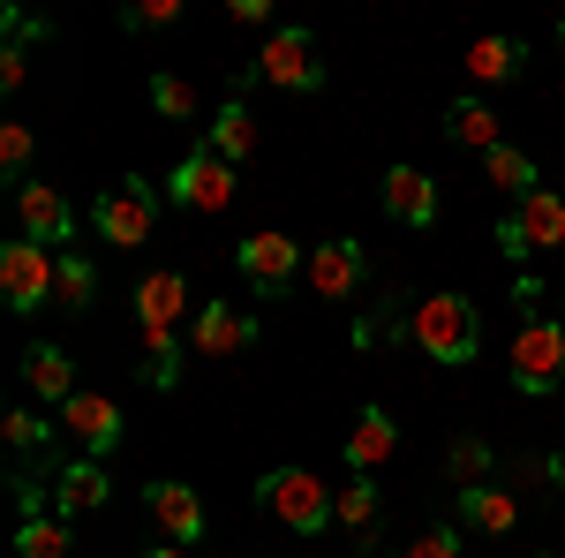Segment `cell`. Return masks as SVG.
<instances>
[{"instance_id":"obj_19","label":"cell","mask_w":565,"mask_h":558,"mask_svg":"<svg viewBox=\"0 0 565 558\" xmlns=\"http://www.w3.org/2000/svg\"><path fill=\"white\" fill-rule=\"evenodd\" d=\"M242 347H257V317H242V309H226V302H204V309H196V355L226 362V355H242Z\"/></svg>"},{"instance_id":"obj_7","label":"cell","mask_w":565,"mask_h":558,"mask_svg":"<svg viewBox=\"0 0 565 558\" xmlns=\"http://www.w3.org/2000/svg\"><path fill=\"white\" fill-rule=\"evenodd\" d=\"M558 242H565V197H558V189H535V197H521L513 212L498 219V250H505V257L558 250Z\"/></svg>"},{"instance_id":"obj_4","label":"cell","mask_w":565,"mask_h":558,"mask_svg":"<svg viewBox=\"0 0 565 558\" xmlns=\"http://www.w3.org/2000/svg\"><path fill=\"white\" fill-rule=\"evenodd\" d=\"M558 386H565V325L558 317H527L521 340H513V392L551 400Z\"/></svg>"},{"instance_id":"obj_9","label":"cell","mask_w":565,"mask_h":558,"mask_svg":"<svg viewBox=\"0 0 565 558\" xmlns=\"http://www.w3.org/2000/svg\"><path fill=\"white\" fill-rule=\"evenodd\" d=\"M0 302H8V309H45V302H53V250L8 242V250H0Z\"/></svg>"},{"instance_id":"obj_27","label":"cell","mask_w":565,"mask_h":558,"mask_svg":"<svg viewBox=\"0 0 565 558\" xmlns=\"http://www.w3.org/2000/svg\"><path fill=\"white\" fill-rule=\"evenodd\" d=\"M136 333H143V386L174 392L181 386V340L167 333V325H136Z\"/></svg>"},{"instance_id":"obj_17","label":"cell","mask_w":565,"mask_h":558,"mask_svg":"<svg viewBox=\"0 0 565 558\" xmlns=\"http://www.w3.org/2000/svg\"><path fill=\"white\" fill-rule=\"evenodd\" d=\"M377 514H385V498H377V483H370V475H354V483L332 491V528H340L348 544H362V551L377 544Z\"/></svg>"},{"instance_id":"obj_15","label":"cell","mask_w":565,"mask_h":558,"mask_svg":"<svg viewBox=\"0 0 565 558\" xmlns=\"http://www.w3.org/2000/svg\"><path fill=\"white\" fill-rule=\"evenodd\" d=\"M399 453V423H392V408H362L348 423V475H377Z\"/></svg>"},{"instance_id":"obj_22","label":"cell","mask_w":565,"mask_h":558,"mask_svg":"<svg viewBox=\"0 0 565 558\" xmlns=\"http://www.w3.org/2000/svg\"><path fill=\"white\" fill-rule=\"evenodd\" d=\"M181 309H189V280H181V272H151V280L136 287V325H167V333H174Z\"/></svg>"},{"instance_id":"obj_3","label":"cell","mask_w":565,"mask_h":558,"mask_svg":"<svg viewBox=\"0 0 565 558\" xmlns=\"http://www.w3.org/2000/svg\"><path fill=\"white\" fill-rule=\"evenodd\" d=\"M90 227H98V242L106 250H143L151 242V227H159V189L129 173V181H114L98 204H90Z\"/></svg>"},{"instance_id":"obj_31","label":"cell","mask_w":565,"mask_h":558,"mask_svg":"<svg viewBox=\"0 0 565 558\" xmlns=\"http://www.w3.org/2000/svg\"><path fill=\"white\" fill-rule=\"evenodd\" d=\"M445 468H452V483L468 491V483H482V475H490V445H482V438H452Z\"/></svg>"},{"instance_id":"obj_29","label":"cell","mask_w":565,"mask_h":558,"mask_svg":"<svg viewBox=\"0 0 565 558\" xmlns=\"http://www.w3.org/2000/svg\"><path fill=\"white\" fill-rule=\"evenodd\" d=\"M151 106H159L167 122H196V84H189V76H167V69H159V76H151Z\"/></svg>"},{"instance_id":"obj_21","label":"cell","mask_w":565,"mask_h":558,"mask_svg":"<svg viewBox=\"0 0 565 558\" xmlns=\"http://www.w3.org/2000/svg\"><path fill=\"white\" fill-rule=\"evenodd\" d=\"M204 144H212L226 167H242V159L257 151V114H249V98H226L212 122H204Z\"/></svg>"},{"instance_id":"obj_6","label":"cell","mask_w":565,"mask_h":558,"mask_svg":"<svg viewBox=\"0 0 565 558\" xmlns=\"http://www.w3.org/2000/svg\"><path fill=\"white\" fill-rule=\"evenodd\" d=\"M249 76L257 84H271V91H317L324 84V61H317V39L309 31H271V39L257 45V61H249Z\"/></svg>"},{"instance_id":"obj_30","label":"cell","mask_w":565,"mask_h":558,"mask_svg":"<svg viewBox=\"0 0 565 558\" xmlns=\"http://www.w3.org/2000/svg\"><path fill=\"white\" fill-rule=\"evenodd\" d=\"M31 151H39V136L23 129V122L0 129V173H8V181H31Z\"/></svg>"},{"instance_id":"obj_28","label":"cell","mask_w":565,"mask_h":558,"mask_svg":"<svg viewBox=\"0 0 565 558\" xmlns=\"http://www.w3.org/2000/svg\"><path fill=\"white\" fill-rule=\"evenodd\" d=\"M521 69V39H476L468 45V76L476 84H505Z\"/></svg>"},{"instance_id":"obj_12","label":"cell","mask_w":565,"mask_h":558,"mask_svg":"<svg viewBox=\"0 0 565 558\" xmlns=\"http://www.w3.org/2000/svg\"><path fill=\"white\" fill-rule=\"evenodd\" d=\"M302 280L324 302H354V287L370 280V257H362V242H317L309 264H302Z\"/></svg>"},{"instance_id":"obj_25","label":"cell","mask_w":565,"mask_h":558,"mask_svg":"<svg viewBox=\"0 0 565 558\" xmlns=\"http://www.w3.org/2000/svg\"><path fill=\"white\" fill-rule=\"evenodd\" d=\"M68 551H76V536H68L61 514H23V528H15V558H68Z\"/></svg>"},{"instance_id":"obj_23","label":"cell","mask_w":565,"mask_h":558,"mask_svg":"<svg viewBox=\"0 0 565 558\" xmlns=\"http://www.w3.org/2000/svg\"><path fill=\"white\" fill-rule=\"evenodd\" d=\"M445 136H452L460 151H476V159L505 144V136H498V114H490L482 98H460V106H445Z\"/></svg>"},{"instance_id":"obj_10","label":"cell","mask_w":565,"mask_h":558,"mask_svg":"<svg viewBox=\"0 0 565 558\" xmlns=\"http://www.w3.org/2000/svg\"><path fill=\"white\" fill-rule=\"evenodd\" d=\"M302 250L287 242V234H249L242 250H234V272L249 280V295H287V280L302 272Z\"/></svg>"},{"instance_id":"obj_2","label":"cell","mask_w":565,"mask_h":558,"mask_svg":"<svg viewBox=\"0 0 565 558\" xmlns=\"http://www.w3.org/2000/svg\"><path fill=\"white\" fill-rule=\"evenodd\" d=\"M257 514L295 536H317V528H332V483H317L309 468H271L257 475Z\"/></svg>"},{"instance_id":"obj_13","label":"cell","mask_w":565,"mask_h":558,"mask_svg":"<svg viewBox=\"0 0 565 558\" xmlns=\"http://www.w3.org/2000/svg\"><path fill=\"white\" fill-rule=\"evenodd\" d=\"M143 514L167 528V544H196V536H204V498H196L189 483H167V475L143 483Z\"/></svg>"},{"instance_id":"obj_8","label":"cell","mask_w":565,"mask_h":558,"mask_svg":"<svg viewBox=\"0 0 565 558\" xmlns=\"http://www.w3.org/2000/svg\"><path fill=\"white\" fill-rule=\"evenodd\" d=\"M53 423H61V438H68L84 461H106V453L121 445V408H114L106 392H76V400H68Z\"/></svg>"},{"instance_id":"obj_26","label":"cell","mask_w":565,"mask_h":558,"mask_svg":"<svg viewBox=\"0 0 565 558\" xmlns=\"http://www.w3.org/2000/svg\"><path fill=\"white\" fill-rule=\"evenodd\" d=\"M482 173H490V189H505L513 204L543 189V181H535V159H527V151H513V144H498V151H482Z\"/></svg>"},{"instance_id":"obj_33","label":"cell","mask_w":565,"mask_h":558,"mask_svg":"<svg viewBox=\"0 0 565 558\" xmlns=\"http://www.w3.org/2000/svg\"><path fill=\"white\" fill-rule=\"evenodd\" d=\"M121 23H129V31H159V23H181V0H136V8H121Z\"/></svg>"},{"instance_id":"obj_34","label":"cell","mask_w":565,"mask_h":558,"mask_svg":"<svg viewBox=\"0 0 565 558\" xmlns=\"http://www.w3.org/2000/svg\"><path fill=\"white\" fill-rule=\"evenodd\" d=\"M23 76H31V53L8 39V53H0V91H23Z\"/></svg>"},{"instance_id":"obj_37","label":"cell","mask_w":565,"mask_h":558,"mask_svg":"<svg viewBox=\"0 0 565 558\" xmlns=\"http://www.w3.org/2000/svg\"><path fill=\"white\" fill-rule=\"evenodd\" d=\"M558 53H565V23H558Z\"/></svg>"},{"instance_id":"obj_24","label":"cell","mask_w":565,"mask_h":558,"mask_svg":"<svg viewBox=\"0 0 565 558\" xmlns=\"http://www.w3.org/2000/svg\"><path fill=\"white\" fill-rule=\"evenodd\" d=\"M90 295H98V264L84 250H61L53 257V309H90Z\"/></svg>"},{"instance_id":"obj_5","label":"cell","mask_w":565,"mask_h":558,"mask_svg":"<svg viewBox=\"0 0 565 558\" xmlns=\"http://www.w3.org/2000/svg\"><path fill=\"white\" fill-rule=\"evenodd\" d=\"M234 189H242V181H234V167L218 159L212 144H196V151L167 173V204H181V212H196V219L226 212V204H234Z\"/></svg>"},{"instance_id":"obj_20","label":"cell","mask_w":565,"mask_h":558,"mask_svg":"<svg viewBox=\"0 0 565 558\" xmlns=\"http://www.w3.org/2000/svg\"><path fill=\"white\" fill-rule=\"evenodd\" d=\"M460 520L482 528V536H513V528H521V498H513L505 483H468V491H460Z\"/></svg>"},{"instance_id":"obj_35","label":"cell","mask_w":565,"mask_h":558,"mask_svg":"<svg viewBox=\"0 0 565 558\" xmlns=\"http://www.w3.org/2000/svg\"><path fill=\"white\" fill-rule=\"evenodd\" d=\"M543 475H551V483L565 491V453H551V461H543Z\"/></svg>"},{"instance_id":"obj_14","label":"cell","mask_w":565,"mask_h":558,"mask_svg":"<svg viewBox=\"0 0 565 558\" xmlns=\"http://www.w3.org/2000/svg\"><path fill=\"white\" fill-rule=\"evenodd\" d=\"M23 386H31V400H45L53 415L76 400V362H68V347H53V340H39V347H23Z\"/></svg>"},{"instance_id":"obj_16","label":"cell","mask_w":565,"mask_h":558,"mask_svg":"<svg viewBox=\"0 0 565 558\" xmlns=\"http://www.w3.org/2000/svg\"><path fill=\"white\" fill-rule=\"evenodd\" d=\"M106 498H114V483H106V461H84V453H76L68 468L53 475V514H61V520L98 514Z\"/></svg>"},{"instance_id":"obj_11","label":"cell","mask_w":565,"mask_h":558,"mask_svg":"<svg viewBox=\"0 0 565 558\" xmlns=\"http://www.w3.org/2000/svg\"><path fill=\"white\" fill-rule=\"evenodd\" d=\"M15 219H23V242H39V250H53V242L76 234V212H68V197H61L53 181H15ZM53 257H61V250H53Z\"/></svg>"},{"instance_id":"obj_1","label":"cell","mask_w":565,"mask_h":558,"mask_svg":"<svg viewBox=\"0 0 565 558\" xmlns=\"http://www.w3.org/2000/svg\"><path fill=\"white\" fill-rule=\"evenodd\" d=\"M407 340L423 347L430 362H476V347H482V317H476V302L468 295H423L415 309H407Z\"/></svg>"},{"instance_id":"obj_32","label":"cell","mask_w":565,"mask_h":558,"mask_svg":"<svg viewBox=\"0 0 565 558\" xmlns=\"http://www.w3.org/2000/svg\"><path fill=\"white\" fill-rule=\"evenodd\" d=\"M460 551H468V544H460V528H452V520H437V528H423L407 551H392V558H460Z\"/></svg>"},{"instance_id":"obj_18","label":"cell","mask_w":565,"mask_h":558,"mask_svg":"<svg viewBox=\"0 0 565 558\" xmlns=\"http://www.w3.org/2000/svg\"><path fill=\"white\" fill-rule=\"evenodd\" d=\"M385 219L392 227H430L437 219V181L423 167H392L385 173Z\"/></svg>"},{"instance_id":"obj_36","label":"cell","mask_w":565,"mask_h":558,"mask_svg":"<svg viewBox=\"0 0 565 558\" xmlns=\"http://www.w3.org/2000/svg\"><path fill=\"white\" fill-rule=\"evenodd\" d=\"M143 558H189V551H181V544H159V551H143Z\"/></svg>"}]
</instances>
